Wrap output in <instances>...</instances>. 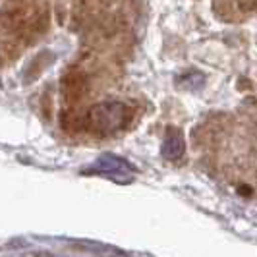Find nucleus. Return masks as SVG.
<instances>
[{
	"label": "nucleus",
	"instance_id": "obj_3",
	"mask_svg": "<svg viewBox=\"0 0 257 257\" xmlns=\"http://www.w3.org/2000/svg\"><path fill=\"white\" fill-rule=\"evenodd\" d=\"M215 12L222 20H242L257 10V0H215Z\"/></svg>",
	"mask_w": 257,
	"mask_h": 257
},
{
	"label": "nucleus",
	"instance_id": "obj_4",
	"mask_svg": "<svg viewBox=\"0 0 257 257\" xmlns=\"http://www.w3.org/2000/svg\"><path fill=\"white\" fill-rule=\"evenodd\" d=\"M184 153V140H182V134L176 128H170L167 132V138H165V145H163V155L174 161L182 157Z\"/></svg>",
	"mask_w": 257,
	"mask_h": 257
},
{
	"label": "nucleus",
	"instance_id": "obj_2",
	"mask_svg": "<svg viewBox=\"0 0 257 257\" xmlns=\"http://www.w3.org/2000/svg\"><path fill=\"white\" fill-rule=\"evenodd\" d=\"M87 172H95V174H101L104 178H110L114 182H120V184H126V182L132 180V168L126 161L118 159L114 155H104L101 157L93 168H89Z\"/></svg>",
	"mask_w": 257,
	"mask_h": 257
},
{
	"label": "nucleus",
	"instance_id": "obj_1",
	"mask_svg": "<svg viewBox=\"0 0 257 257\" xmlns=\"http://www.w3.org/2000/svg\"><path fill=\"white\" fill-rule=\"evenodd\" d=\"M130 118V108L122 103H101L95 104L89 110L87 116V122H89V128L95 134H112L118 132L120 128L126 126Z\"/></svg>",
	"mask_w": 257,
	"mask_h": 257
}]
</instances>
